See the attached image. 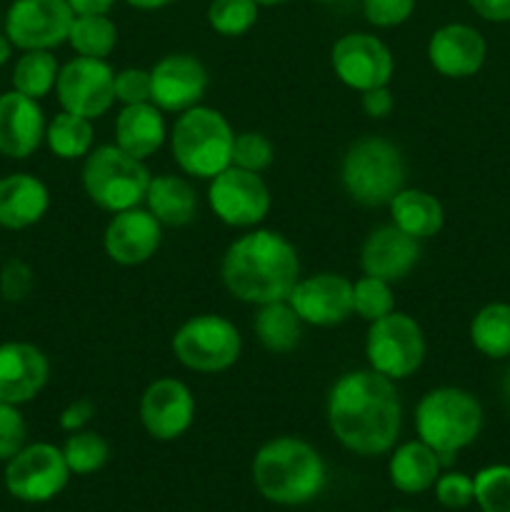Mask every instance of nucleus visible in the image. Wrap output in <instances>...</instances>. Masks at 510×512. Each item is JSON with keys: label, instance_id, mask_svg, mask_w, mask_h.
Instances as JSON below:
<instances>
[{"label": "nucleus", "instance_id": "72a5a7b5", "mask_svg": "<svg viewBox=\"0 0 510 512\" xmlns=\"http://www.w3.org/2000/svg\"><path fill=\"white\" fill-rule=\"evenodd\" d=\"M63 455L70 473L90 475L98 473V470L108 463L110 448L108 443H105L103 435L93 433V430H78V433H73L65 440Z\"/></svg>", "mask_w": 510, "mask_h": 512}, {"label": "nucleus", "instance_id": "09e8293b", "mask_svg": "<svg viewBox=\"0 0 510 512\" xmlns=\"http://www.w3.org/2000/svg\"><path fill=\"white\" fill-rule=\"evenodd\" d=\"M13 48L15 45L10 43V38L5 33H0V65H5L10 60V55H13Z\"/></svg>", "mask_w": 510, "mask_h": 512}, {"label": "nucleus", "instance_id": "bb28decb", "mask_svg": "<svg viewBox=\"0 0 510 512\" xmlns=\"http://www.w3.org/2000/svg\"><path fill=\"white\" fill-rule=\"evenodd\" d=\"M388 208L395 228H400L420 243L438 235L445 223V210L440 200L418 188H403L390 200Z\"/></svg>", "mask_w": 510, "mask_h": 512}, {"label": "nucleus", "instance_id": "f03ea898", "mask_svg": "<svg viewBox=\"0 0 510 512\" xmlns=\"http://www.w3.org/2000/svg\"><path fill=\"white\" fill-rule=\"evenodd\" d=\"M220 278L233 298L250 305L288 300L300 280L298 250L285 235L255 228L228 245Z\"/></svg>", "mask_w": 510, "mask_h": 512}, {"label": "nucleus", "instance_id": "e433bc0d", "mask_svg": "<svg viewBox=\"0 0 510 512\" xmlns=\"http://www.w3.org/2000/svg\"><path fill=\"white\" fill-rule=\"evenodd\" d=\"M273 143L263 133L245 130L233 140V163L235 168L250 170V173H263L273 163Z\"/></svg>", "mask_w": 510, "mask_h": 512}, {"label": "nucleus", "instance_id": "58836bf2", "mask_svg": "<svg viewBox=\"0 0 510 512\" xmlns=\"http://www.w3.org/2000/svg\"><path fill=\"white\" fill-rule=\"evenodd\" d=\"M435 498L443 508L450 510H460L468 508L470 503L475 500V485L473 478L463 473H445L435 480Z\"/></svg>", "mask_w": 510, "mask_h": 512}, {"label": "nucleus", "instance_id": "423d86ee", "mask_svg": "<svg viewBox=\"0 0 510 512\" xmlns=\"http://www.w3.org/2000/svg\"><path fill=\"white\" fill-rule=\"evenodd\" d=\"M340 183L358 205H388L405 188L403 153L398 145L378 135L355 140L340 165Z\"/></svg>", "mask_w": 510, "mask_h": 512}, {"label": "nucleus", "instance_id": "393cba45", "mask_svg": "<svg viewBox=\"0 0 510 512\" xmlns=\"http://www.w3.org/2000/svg\"><path fill=\"white\" fill-rule=\"evenodd\" d=\"M440 468H443V463L430 445H425L423 440H410V443H403L393 450L388 475L395 490L420 495L433 488L435 480L440 478Z\"/></svg>", "mask_w": 510, "mask_h": 512}, {"label": "nucleus", "instance_id": "8fccbe9b", "mask_svg": "<svg viewBox=\"0 0 510 512\" xmlns=\"http://www.w3.org/2000/svg\"><path fill=\"white\" fill-rule=\"evenodd\" d=\"M503 398H505V403H508V408H510V368H508V373H505V378H503Z\"/></svg>", "mask_w": 510, "mask_h": 512}, {"label": "nucleus", "instance_id": "c85d7f7f", "mask_svg": "<svg viewBox=\"0 0 510 512\" xmlns=\"http://www.w3.org/2000/svg\"><path fill=\"white\" fill-rule=\"evenodd\" d=\"M470 340L485 358H510V305L490 303L480 308L470 323Z\"/></svg>", "mask_w": 510, "mask_h": 512}, {"label": "nucleus", "instance_id": "473e14b6", "mask_svg": "<svg viewBox=\"0 0 510 512\" xmlns=\"http://www.w3.org/2000/svg\"><path fill=\"white\" fill-rule=\"evenodd\" d=\"M258 13L255 0H210L208 25L223 38H240L253 28Z\"/></svg>", "mask_w": 510, "mask_h": 512}, {"label": "nucleus", "instance_id": "39448f33", "mask_svg": "<svg viewBox=\"0 0 510 512\" xmlns=\"http://www.w3.org/2000/svg\"><path fill=\"white\" fill-rule=\"evenodd\" d=\"M235 133L225 115L208 105H193L170 130V150L183 173L213 180L233 163Z\"/></svg>", "mask_w": 510, "mask_h": 512}, {"label": "nucleus", "instance_id": "49530a36", "mask_svg": "<svg viewBox=\"0 0 510 512\" xmlns=\"http://www.w3.org/2000/svg\"><path fill=\"white\" fill-rule=\"evenodd\" d=\"M75 15H108L115 0H68Z\"/></svg>", "mask_w": 510, "mask_h": 512}, {"label": "nucleus", "instance_id": "7c9ffc66", "mask_svg": "<svg viewBox=\"0 0 510 512\" xmlns=\"http://www.w3.org/2000/svg\"><path fill=\"white\" fill-rule=\"evenodd\" d=\"M60 65L50 50H23L13 68V90L40 100L58 83Z\"/></svg>", "mask_w": 510, "mask_h": 512}, {"label": "nucleus", "instance_id": "c03bdc74", "mask_svg": "<svg viewBox=\"0 0 510 512\" xmlns=\"http://www.w3.org/2000/svg\"><path fill=\"white\" fill-rule=\"evenodd\" d=\"M393 93L388 90V85H380V88H370L363 93V110L368 118L383 120L393 113Z\"/></svg>", "mask_w": 510, "mask_h": 512}, {"label": "nucleus", "instance_id": "6e6552de", "mask_svg": "<svg viewBox=\"0 0 510 512\" xmlns=\"http://www.w3.org/2000/svg\"><path fill=\"white\" fill-rule=\"evenodd\" d=\"M243 350V338L228 318L215 313L193 315L173 335V353L193 373L215 375L233 368Z\"/></svg>", "mask_w": 510, "mask_h": 512}, {"label": "nucleus", "instance_id": "4be33fe9", "mask_svg": "<svg viewBox=\"0 0 510 512\" xmlns=\"http://www.w3.org/2000/svg\"><path fill=\"white\" fill-rule=\"evenodd\" d=\"M45 115L38 100L8 90L0 95V155L23 160L45 140Z\"/></svg>", "mask_w": 510, "mask_h": 512}, {"label": "nucleus", "instance_id": "0eeeda50", "mask_svg": "<svg viewBox=\"0 0 510 512\" xmlns=\"http://www.w3.org/2000/svg\"><path fill=\"white\" fill-rule=\"evenodd\" d=\"M150 173L143 160L133 158L118 145H100L85 155L83 190L98 208L108 213L138 208L145 203Z\"/></svg>", "mask_w": 510, "mask_h": 512}, {"label": "nucleus", "instance_id": "2f4dec72", "mask_svg": "<svg viewBox=\"0 0 510 512\" xmlns=\"http://www.w3.org/2000/svg\"><path fill=\"white\" fill-rule=\"evenodd\" d=\"M68 43L83 58L105 60L118 45V28L108 15H75Z\"/></svg>", "mask_w": 510, "mask_h": 512}, {"label": "nucleus", "instance_id": "2eb2a0df", "mask_svg": "<svg viewBox=\"0 0 510 512\" xmlns=\"http://www.w3.org/2000/svg\"><path fill=\"white\" fill-rule=\"evenodd\" d=\"M208 90V70L195 55L170 53L150 68V103L163 113H185L200 105Z\"/></svg>", "mask_w": 510, "mask_h": 512}, {"label": "nucleus", "instance_id": "a18cd8bd", "mask_svg": "<svg viewBox=\"0 0 510 512\" xmlns=\"http://www.w3.org/2000/svg\"><path fill=\"white\" fill-rule=\"evenodd\" d=\"M475 15L490 23H510V0H468Z\"/></svg>", "mask_w": 510, "mask_h": 512}, {"label": "nucleus", "instance_id": "4c0bfd02", "mask_svg": "<svg viewBox=\"0 0 510 512\" xmlns=\"http://www.w3.org/2000/svg\"><path fill=\"white\" fill-rule=\"evenodd\" d=\"M28 425L20 415L18 405L0 403V460H10L25 448Z\"/></svg>", "mask_w": 510, "mask_h": 512}, {"label": "nucleus", "instance_id": "ea45409f", "mask_svg": "<svg viewBox=\"0 0 510 512\" xmlns=\"http://www.w3.org/2000/svg\"><path fill=\"white\" fill-rule=\"evenodd\" d=\"M415 0H363V15L375 28H398L413 15Z\"/></svg>", "mask_w": 510, "mask_h": 512}, {"label": "nucleus", "instance_id": "de8ad7c7", "mask_svg": "<svg viewBox=\"0 0 510 512\" xmlns=\"http://www.w3.org/2000/svg\"><path fill=\"white\" fill-rule=\"evenodd\" d=\"M125 3H128L130 8H138V10H158V8H165V5H170L173 0H125Z\"/></svg>", "mask_w": 510, "mask_h": 512}, {"label": "nucleus", "instance_id": "a211bd4d", "mask_svg": "<svg viewBox=\"0 0 510 512\" xmlns=\"http://www.w3.org/2000/svg\"><path fill=\"white\" fill-rule=\"evenodd\" d=\"M163 240V225L148 208H130L113 213L103 235V248L113 263L143 265L153 258Z\"/></svg>", "mask_w": 510, "mask_h": 512}, {"label": "nucleus", "instance_id": "3c124183", "mask_svg": "<svg viewBox=\"0 0 510 512\" xmlns=\"http://www.w3.org/2000/svg\"><path fill=\"white\" fill-rule=\"evenodd\" d=\"M258 5H280V3H288V0H255Z\"/></svg>", "mask_w": 510, "mask_h": 512}, {"label": "nucleus", "instance_id": "c756f323", "mask_svg": "<svg viewBox=\"0 0 510 512\" xmlns=\"http://www.w3.org/2000/svg\"><path fill=\"white\" fill-rule=\"evenodd\" d=\"M93 120L73 115L68 110L55 115L45 128V143L50 153L63 160H78L93 150Z\"/></svg>", "mask_w": 510, "mask_h": 512}, {"label": "nucleus", "instance_id": "f257e3e1", "mask_svg": "<svg viewBox=\"0 0 510 512\" xmlns=\"http://www.w3.org/2000/svg\"><path fill=\"white\" fill-rule=\"evenodd\" d=\"M325 418L345 450L375 458L395 448L403 410L393 380L368 368L350 370L335 380L325 400Z\"/></svg>", "mask_w": 510, "mask_h": 512}, {"label": "nucleus", "instance_id": "b1692460", "mask_svg": "<svg viewBox=\"0 0 510 512\" xmlns=\"http://www.w3.org/2000/svg\"><path fill=\"white\" fill-rule=\"evenodd\" d=\"M165 138H168V130H165L163 110L158 105H123L115 118V145L138 160L158 153Z\"/></svg>", "mask_w": 510, "mask_h": 512}, {"label": "nucleus", "instance_id": "9d476101", "mask_svg": "<svg viewBox=\"0 0 510 512\" xmlns=\"http://www.w3.org/2000/svg\"><path fill=\"white\" fill-rule=\"evenodd\" d=\"M70 475L63 450L50 443H33L8 460L5 488L23 503H48L63 493Z\"/></svg>", "mask_w": 510, "mask_h": 512}, {"label": "nucleus", "instance_id": "cd10ccee", "mask_svg": "<svg viewBox=\"0 0 510 512\" xmlns=\"http://www.w3.org/2000/svg\"><path fill=\"white\" fill-rule=\"evenodd\" d=\"M303 320L295 313L293 305L288 300H275V303L258 305L255 313L253 330L258 343L263 345L268 353L285 355L293 353L303 340Z\"/></svg>", "mask_w": 510, "mask_h": 512}, {"label": "nucleus", "instance_id": "dca6fc26", "mask_svg": "<svg viewBox=\"0 0 510 512\" xmlns=\"http://www.w3.org/2000/svg\"><path fill=\"white\" fill-rule=\"evenodd\" d=\"M288 303L305 325L333 328L353 315V283L338 273H318L300 278L290 290Z\"/></svg>", "mask_w": 510, "mask_h": 512}, {"label": "nucleus", "instance_id": "412c9836", "mask_svg": "<svg viewBox=\"0 0 510 512\" xmlns=\"http://www.w3.org/2000/svg\"><path fill=\"white\" fill-rule=\"evenodd\" d=\"M48 375L50 363L40 348L20 340L0 345V403H30L45 388Z\"/></svg>", "mask_w": 510, "mask_h": 512}, {"label": "nucleus", "instance_id": "1a4fd4ad", "mask_svg": "<svg viewBox=\"0 0 510 512\" xmlns=\"http://www.w3.org/2000/svg\"><path fill=\"white\" fill-rule=\"evenodd\" d=\"M365 358L375 373L388 380H405L423 365L425 360V335L423 328L410 315L388 313L375 320L365 338Z\"/></svg>", "mask_w": 510, "mask_h": 512}, {"label": "nucleus", "instance_id": "603ef678", "mask_svg": "<svg viewBox=\"0 0 510 512\" xmlns=\"http://www.w3.org/2000/svg\"><path fill=\"white\" fill-rule=\"evenodd\" d=\"M318 3H335V0H318Z\"/></svg>", "mask_w": 510, "mask_h": 512}, {"label": "nucleus", "instance_id": "7ed1b4c3", "mask_svg": "<svg viewBox=\"0 0 510 512\" xmlns=\"http://www.w3.org/2000/svg\"><path fill=\"white\" fill-rule=\"evenodd\" d=\"M255 490L275 505H305L325 488V463L305 440L273 438L253 458Z\"/></svg>", "mask_w": 510, "mask_h": 512}, {"label": "nucleus", "instance_id": "ddd939ff", "mask_svg": "<svg viewBox=\"0 0 510 512\" xmlns=\"http://www.w3.org/2000/svg\"><path fill=\"white\" fill-rule=\"evenodd\" d=\"M55 93L63 110L95 120L113 108L115 70L105 60L78 55L60 68Z\"/></svg>", "mask_w": 510, "mask_h": 512}, {"label": "nucleus", "instance_id": "9b49d317", "mask_svg": "<svg viewBox=\"0 0 510 512\" xmlns=\"http://www.w3.org/2000/svg\"><path fill=\"white\" fill-rule=\"evenodd\" d=\"M208 203L230 228H255L270 213V190L260 173L230 165L210 180Z\"/></svg>", "mask_w": 510, "mask_h": 512}, {"label": "nucleus", "instance_id": "aec40b11", "mask_svg": "<svg viewBox=\"0 0 510 512\" xmlns=\"http://www.w3.org/2000/svg\"><path fill=\"white\" fill-rule=\"evenodd\" d=\"M488 55V45L480 30L465 23H448L435 30L428 40V60L445 78H470L478 73Z\"/></svg>", "mask_w": 510, "mask_h": 512}, {"label": "nucleus", "instance_id": "37998d69", "mask_svg": "<svg viewBox=\"0 0 510 512\" xmlns=\"http://www.w3.org/2000/svg\"><path fill=\"white\" fill-rule=\"evenodd\" d=\"M93 415H95L93 400H88V398L73 400V403H70L68 408L60 413V428L68 430V433H78V430H83L85 425L90 423V418H93Z\"/></svg>", "mask_w": 510, "mask_h": 512}, {"label": "nucleus", "instance_id": "a19ab883", "mask_svg": "<svg viewBox=\"0 0 510 512\" xmlns=\"http://www.w3.org/2000/svg\"><path fill=\"white\" fill-rule=\"evenodd\" d=\"M115 100L123 105L150 103V70H118V73H115Z\"/></svg>", "mask_w": 510, "mask_h": 512}, {"label": "nucleus", "instance_id": "79ce46f5", "mask_svg": "<svg viewBox=\"0 0 510 512\" xmlns=\"http://www.w3.org/2000/svg\"><path fill=\"white\" fill-rule=\"evenodd\" d=\"M33 290V270H30L28 263L13 258L3 265L0 270V293H3L5 300L10 303H18V300H25Z\"/></svg>", "mask_w": 510, "mask_h": 512}, {"label": "nucleus", "instance_id": "a878e982", "mask_svg": "<svg viewBox=\"0 0 510 512\" xmlns=\"http://www.w3.org/2000/svg\"><path fill=\"white\" fill-rule=\"evenodd\" d=\"M145 205L155 215L160 225L168 228H183L198 213V195L193 185L185 178L173 173H163L150 178Z\"/></svg>", "mask_w": 510, "mask_h": 512}, {"label": "nucleus", "instance_id": "f704fd0d", "mask_svg": "<svg viewBox=\"0 0 510 512\" xmlns=\"http://www.w3.org/2000/svg\"><path fill=\"white\" fill-rule=\"evenodd\" d=\"M395 310V298L390 283L373 278V275H363L353 283V313L360 315L368 323L385 318Z\"/></svg>", "mask_w": 510, "mask_h": 512}, {"label": "nucleus", "instance_id": "f3484780", "mask_svg": "<svg viewBox=\"0 0 510 512\" xmlns=\"http://www.w3.org/2000/svg\"><path fill=\"white\" fill-rule=\"evenodd\" d=\"M195 420V400L188 385L175 378H160L140 398V423L155 440H178Z\"/></svg>", "mask_w": 510, "mask_h": 512}, {"label": "nucleus", "instance_id": "f8f14e48", "mask_svg": "<svg viewBox=\"0 0 510 512\" xmlns=\"http://www.w3.org/2000/svg\"><path fill=\"white\" fill-rule=\"evenodd\" d=\"M75 13L68 0H13L5 35L20 50H53L68 43Z\"/></svg>", "mask_w": 510, "mask_h": 512}, {"label": "nucleus", "instance_id": "c9c22d12", "mask_svg": "<svg viewBox=\"0 0 510 512\" xmlns=\"http://www.w3.org/2000/svg\"><path fill=\"white\" fill-rule=\"evenodd\" d=\"M480 512H510V465H490L473 478Z\"/></svg>", "mask_w": 510, "mask_h": 512}, {"label": "nucleus", "instance_id": "20e7f679", "mask_svg": "<svg viewBox=\"0 0 510 512\" xmlns=\"http://www.w3.org/2000/svg\"><path fill=\"white\" fill-rule=\"evenodd\" d=\"M418 440L438 453L440 463H453L455 453L475 443L483 430V408L478 398L463 388L443 385L420 398L415 408Z\"/></svg>", "mask_w": 510, "mask_h": 512}, {"label": "nucleus", "instance_id": "864d4df0", "mask_svg": "<svg viewBox=\"0 0 510 512\" xmlns=\"http://www.w3.org/2000/svg\"><path fill=\"white\" fill-rule=\"evenodd\" d=\"M395 512H408V510H395Z\"/></svg>", "mask_w": 510, "mask_h": 512}, {"label": "nucleus", "instance_id": "6ab92c4d", "mask_svg": "<svg viewBox=\"0 0 510 512\" xmlns=\"http://www.w3.org/2000/svg\"><path fill=\"white\" fill-rule=\"evenodd\" d=\"M420 260V240L410 238L400 228L380 225L365 238L360 248V268L365 275L385 280V283H398L408 278Z\"/></svg>", "mask_w": 510, "mask_h": 512}, {"label": "nucleus", "instance_id": "5701e85b", "mask_svg": "<svg viewBox=\"0 0 510 512\" xmlns=\"http://www.w3.org/2000/svg\"><path fill=\"white\" fill-rule=\"evenodd\" d=\"M50 193L40 178L13 173L0 178V228L25 230L48 213Z\"/></svg>", "mask_w": 510, "mask_h": 512}, {"label": "nucleus", "instance_id": "4468645a", "mask_svg": "<svg viewBox=\"0 0 510 512\" xmlns=\"http://www.w3.org/2000/svg\"><path fill=\"white\" fill-rule=\"evenodd\" d=\"M330 65L340 83L348 88L365 90L388 85L393 78L395 60L388 45L373 33H345L330 50Z\"/></svg>", "mask_w": 510, "mask_h": 512}]
</instances>
